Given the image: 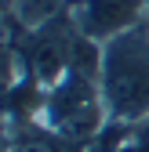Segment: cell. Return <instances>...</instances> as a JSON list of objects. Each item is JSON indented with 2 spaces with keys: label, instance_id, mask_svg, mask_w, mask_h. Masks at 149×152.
<instances>
[{
  "label": "cell",
  "instance_id": "6da1fadb",
  "mask_svg": "<svg viewBox=\"0 0 149 152\" xmlns=\"http://www.w3.org/2000/svg\"><path fill=\"white\" fill-rule=\"evenodd\" d=\"M98 87L109 123L135 130L149 120V18L102 44Z\"/></svg>",
  "mask_w": 149,
  "mask_h": 152
},
{
  "label": "cell",
  "instance_id": "7a4b0ae2",
  "mask_svg": "<svg viewBox=\"0 0 149 152\" xmlns=\"http://www.w3.org/2000/svg\"><path fill=\"white\" fill-rule=\"evenodd\" d=\"M36 123L51 127L55 134H62L69 141H80V145L91 141L109 123L98 80H87V76H80V72H66L55 87L44 91Z\"/></svg>",
  "mask_w": 149,
  "mask_h": 152
},
{
  "label": "cell",
  "instance_id": "3957f363",
  "mask_svg": "<svg viewBox=\"0 0 149 152\" xmlns=\"http://www.w3.org/2000/svg\"><path fill=\"white\" fill-rule=\"evenodd\" d=\"M69 18L77 22V29L91 40H113V36L142 26L149 18V0H73Z\"/></svg>",
  "mask_w": 149,
  "mask_h": 152
},
{
  "label": "cell",
  "instance_id": "277c9868",
  "mask_svg": "<svg viewBox=\"0 0 149 152\" xmlns=\"http://www.w3.org/2000/svg\"><path fill=\"white\" fill-rule=\"evenodd\" d=\"M69 4L73 0H15L11 18L22 33H29V29H40L44 22H51V18H58Z\"/></svg>",
  "mask_w": 149,
  "mask_h": 152
},
{
  "label": "cell",
  "instance_id": "5b68a950",
  "mask_svg": "<svg viewBox=\"0 0 149 152\" xmlns=\"http://www.w3.org/2000/svg\"><path fill=\"white\" fill-rule=\"evenodd\" d=\"M0 152H15V130L7 116H0Z\"/></svg>",
  "mask_w": 149,
  "mask_h": 152
},
{
  "label": "cell",
  "instance_id": "8992f818",
  "mask_svg": "<svg viewBox=\"0 0 149 152\" xmlns=\"http://www.w3.org/2000/svg\"><path fill=\"white\" fill-rule=\"evenodd\" d=\"M131 141L138 145V152H149V120H145L142 127H135V134H131Z\"/></svg>",
  "mask_w": 149,
  "mask_h": 152
}]
</instances>
